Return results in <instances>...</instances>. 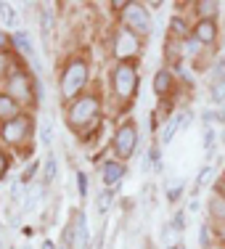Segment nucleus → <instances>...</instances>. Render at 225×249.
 <instances>
[{
  "mask_svg": "<svg viewBox=\"0 0 225 249\" xmlns=\"http://www.w3.org/2000/svg\"><path fill=\"white\" fill-rule=\"evenodd\" d=\"M170 29H173V35H177V37H183V35L188 32L186 24H183V19H173L170 21Z\"/></svg>",
  "mask_w": 225,
  "mask_h": 249,
  "instance_id": "obj_22",
  "label": "nucleus"
},
{
  "mask_svg": "<svg viewBox=\"0 0 225 249\" xmlns=\"http://www.w3.org/2000/svg\"><path fill=\"white\" fill-rule=\"evenodd\" d=\"M125 21L133 27V32H138V35L151 32V16H149V11H146V5H140V3H127L125 5Z\"/></svg>",
  "mask_w": 225,
  "mask_h": 249,
  "instance_id": "obj_4",
  "label": "nucleus"
},
{
  "mask_svg": "<svg viewBox=\"0 0 225 249\" xmlns=\"http://www.w3.org/2000/svg\"><path fill=\"white\" fill-rule=\"evenodd\" d=\"M5 43H8V37H5V35H3V29H0V48H3Z\"/></svg>",
  "mask_w": 225,
  "mask_h": 249,
  "instance_id": "obj_35",
  "label": "nucleus"
},
{
  "mask_svg": "<svg viewBox=\"0 0 225 249\" xmlns=\"http://www.w3.org/2000/svg\"><path fill=\"white\" fill-rule=\"evenodd\" d=\"M212 141H215V133L207 127V130H204V146H212Z\"/></svg>",
  "mask_w": 225,
  "mask_h": 249,
  "instance_id": "obj_31",
  "label": "nucleus"
},
{
  "mask_svg": "<svg viewBox=\"0 0 225 249\" xmlns=\"http://www.w3.org/2000/svg\"><path fill=\"white\" fill-rule=\"evenodd\" d=\"M51 138H53L51 120H43V124H40V143H43V146H51Z\"/></svg>",
  "mask_w": 225,
  "mask_h": 249,
  "instance_id": "obj_17",
  "label": "nucleus"
},
{
  "mask_svg": "<svg viewBox=\"0 0 225 249\" xmlns=\"http://www.w3.org/2000/svg\"><path fill=\"white\" fill-rule=\"evenodd\" d=\"M196 8H199V14L204 16L207 21H212V16L217 14V3H215V0H209V3H199Z\"/></svg>",
  "mask_w": 225,
  "mask_h": 249,
  "instance_id": "obj_16",
  "label": "nucleus"
},
{
  "mask_svg": "<svg viewBox=\"0 0 225 249\" xmlns=\"http://www.w3.org/2000/svg\"><path fill=\"white\" fill-rule=\"evenodd\" d=\"M138 51H140V43H138V37H135V32L133 29H122V32L117 35L114 53L120 58H130V56H135Z\"/></svg>",
  "mask_w": 225,
  "mask_h": 249,
  "instance_id": "obj_6",
  "label": "nucleus"
},
{
  "mask_svg": "<svg viewBox=\"0 0 225 249\" xmlns=\"http://www.w3.org/2000/svg\"><path fill=\"white\" fill-rule=\"evenodd\" d=\"M209 178H212V167H204V170L199 173L196 183H199V186H207V183H209Z\"/></svg>",
  "mask_w": 225,
  "mask_h": 249,
  "instance_id": "obj_26",
  "label": "nucleus"
},
{
  "mask_svg": "<svg viewBox=\"0 0 225 249\" xmlns=\"http://www.w3.org/2000/svg\"><path fill=\"white\" fill-rule=\"evenodd\" d=\"M109 207H111V194L106 191V194H101V196H98V212L104 215V212L109 210Z\"/></svg>",
  "mask_w": 225,
  "mask_h": 249,
  "instance_id": "obj_24",
  "label": "nucleus"
},
{
  "mask_svg": "<svg viewBox=\"0 0 225 249\" xmlns=\"http://www.w3.org/2000/svg\"><path fill=\"white\" fill-rule=\"evenodd\" d=\"M122 175H125V167L117 162H106L104 164V183L106 186H117V183L122 180Z\"/></svg>",
  "mask_w": 225,
  "mask_h": 249,
  "instance_id": "obj_9",
  "label": "nucleus"
},
{
  "mask_svg": "<svg viewBox=\"0 0 225 249\" xmlns=\"http://www.w3.org/2000/svg\"><path fill=\"white\" fill-rule=\"evenodd\" d=\"M135 138H138L135 124L133 122H125L120 130H117V135H114V151H117V157L127 159L130 154H133V149H135Z\"/></svg>",
  "mask_w": 225,
  "mask_h": 249,
  "instance_id": "obj_5",
  "label": "nucleus"
},
{
  "mask_svg": "<svg viewBox=\"0 0 225 249\" xmlns=\"http://www.w3.org/2000/svg\"><path fill=\"white\" fill-rule=\"evenodd\" d=\"M11 90L19 93L21 98H29V88H27V77L24 74H16L14 80H11Z\"/></svg>",
  "mask_w": 225,
  "mask_h": 249,
  "instance_id": "obj_13",
  "label": "nucleus"
},
{
  "mask_svg": "<svg viewBox=\"0 0 225 249\" xmlns=\"http://www.w3.org/2000/svg\"><path fill=\"white\" fill-rule=\"evenodd\" d=\"M209 210H212V215H215V217H225V201L220 196H215L209 201Z\"/></svg>",
  "mask_w": 225,
  "mask_h": 249,
  "instance_id": "obj_19",
  "label": "nucleus"
},
{
  "mask_svg": "<svg viewBox=\"0 0 225 249\" xmlns=\"http://www.w3.org/2000/svg\"><path fill=\"white\" fill-rule=\"evenodd\" d=\"M3 16H5V21H8V24H11V27H14V24H16V14H14V11H11V8H8V5H5V11H3Z\"/></svg>",
  "mask_w": 225,
  "mask_h": 249,
  "instance_id": "obj_29",
  "label": "nucleus"
},
{
  "mask_svg": "<svg viewBox=\"0 0 225 249\" xmlns=\"http://www.w3.org/2000/svg\"><path fill=\"white\" fill-rule=\"evenodd\" d=\"M186 225H188V217H186V212H175V217H173V228L175 231H183V228H186Z\"/></svg>",
  "mask_w": 225,
  "mask_h": 249,
  "instance_id": "obj_21",
  "label": "nucleus"
},
{
  "mask_svg": "<svg viewBox=\"0 0 225 249\" xmlns=\"http://www.w3.org/2000/svg\"><path fill=\"white\" fill-rule=\"evenodd\" d=\"M0 117L3 120H14L16 117V101L11 98V96H0Z\"/></svg>",
  "mask_w": 225,
  "mask_h": 249,
  "instance_id": "obj_12",
  "label": "nucleus"
},
{
  "mask_svg": "<svg viewBox=\"0 0 225 249\" xmlns=\"http://www.w3.org/2000/svg\"><path fill=\"white\" fill-rule=\"evenodd\" d=\"M135 88H138V72H135V64L122 61L120 67L114 69V90H117V96L133 98Z\"/></svg>",
  "mask_w": 225,
  "mask_h": 249,
  "instance_id": "obj_1",
  "label": "nucleus"
},
{
  "mask_svg": "<svg viewBox=\"0 0 225 249\" xmlns=\"http://www.w3.org/2000/svg\"><path fill=\"white\" fill-rule=\"evenodd\" d=\"M35 173H37V162L29 164V167H27V173H24V178H21V183H29V180L35 178Z\"/></svg>",
  "mask_w": 225,
  "mask_h": 249,
  "instance_id": "obj_27",
  "label": "nucleus"
},
{
  "mask_svg": "<svg viewBox=\"0 0 225 249\" xmlns=\"http://www.w3.org/2000/svg\"><path fill=\"white\" fill-rule=\"evenodd\" d=\"M87 80V67L82 61H72L67 67V72H64V80H61V93L64 98H72L80 93V88L85 85Z\"/></svg>",
  "mask_w": 225,
  "mask_h": 249,
  "instance_id": "obj_2",
  "label": "nucleus"
},
{
  "mask_svg": "<svg viewBox=\"0 0 225 249\" xmlns=\"http://www.w3.org/2000/svg\"><path fill=\"white\" fill-rule=\"evenodd\" d=\"M191 122H193V117L186 111V114H183V120H180V127H183V130H186V127H191Z\"/></svg>",
  "mask_w": 225,
  "mask_h": 249,
  "instance_id": "obj_30",
  "label": "nucleus"
},
{
  "mask_svg": "<svg viewBox=\"0 0 225 249\" xmlns=\"http://www.w3.org/2000/svg\"><path fill=\"white\" fill-rule=\"evenodd\" d=\"M212 98H215V101H225V74L215 82V85H212Z\"/></svg>",
  "mask_w": 225,
  "mask_h": 249,
  "instance_id": "obj_18",
  "label": "nucleus"
},
{
  "mask_svg": "<svg viewBox=\"0 0 225 249\" xmlns=\"http://www.w3.org/2000/svg\"><path fill=\"white\" fill-rule=\"evenodd\" d=\"M27 130H29L27 117H14L11 122L3 124V138L8 141V143H16V141H21L27 135Z\"/></svg>",
  "mask_w": 225,
  "mask_h": 249,
  "instance_id": "obj_7",
  "label": "nucleus"
},
{
  "mask_svg": "<svg viewBox=\"0 0 225 249\" xmlns=\"http://www.w3.org/2000/svg\"><path fill=\"white\" fill-rule=\"evenodd\" d=\"M77 191H80V196H85V191H87V178L82 173H77Z\"/></svg>",
  "mask_w": 225,
  "mask_h": 249,
  "instance_id": "obj_25",
  "label": "nucleus"
},
{
  "mask_svg": "<svg viewBox=\"0 0 225 249\" xmlns=\"http://www.w3.org/2000/svg\"><path fill=\"white\" fill-rule=\"evenodd\" d=\"M51 29H53V14L51 11H43V35L45 37L51 35Z\"/></svg>",
  "mask_w": 225,
  "mask_h": 249,
  "instance_id": "obj_23",
  "label": "nucleus"
},
{
  "mask_svg": "<svg viewBox=\"0 0 225 249\" xmlns=\"http://www.w3.org/2000/svg\"><path fill=\"white\" fill-rule=\"evenodd\" d=\"M14 43H16V48H19L21 53H27V56L32 53V43H29V35L27 32H16L14 35Z\"/></svg>",
  "mask_w": 225,
  "mask_h": 249,
  "instance_id": "obj_14",
  "label": "nucleus"
},
{
  "mask_svg": "<svg viewBox=\"0 0 225 249\" xmlns=\"http://www.w3.org/2000/svg\"><path fill=\"white\" fill-rule=\"evenodd\" d=\"M40 249H53V241H45V244L40 247Z\"/></svg>",
  "mask_w": 225,
  "mask_h": 249,
  "instance_id": "obj_37",
  "label": "nucleus"
},
{
  "mask_svg": "<svg viewBox=\"0 0 225 249\" xmlns=\"http://www.w3.org/2000/svg\"><path fill=\"white\" fill-rule=\"evenodd\" d=\"M215 35H217L215 21L201 19L199 24H196V40H199V43H212V40H215Z\"/></svg>",
  "mask_w": 225,
  "mask_h": 249,
  "instance_id": "obj_10",
  "label": "nucleus"
},
{
  "mask_svg": "<svg viewBox=\"0 0 225 249\" xmlns=\"http://www.w3.org/2000/svg\"><path fill=\"white\" fill-rule=\"evenodd\" d=\"M170 85H173V77H170V72H156V77H154V90H156V96H164V93L170 90Z\"/></svg>",
  "mask_w": 225,
  "mask_h": 249,
  "instance_id": "obj_11",
  "label": "nucleus"
},
{
  "mask_svg": "<svg viewBox=\"0 0 225 249\" xmlns=\"http://www.w3.org/2000/svg\"><path fill=\"white\" fill-rule=\"evenodd\" d=\"M5 72H8V58H5L3 53H0V77H3Z\"/></svg>",
  "mask_w": 225,
  "mask_h": 249,
  "instance_id": "obj_32",
  "label": "nucleus"
},
{
  "mask_svg": "<svg viewBox=\"0 0 225 249\" xmlns=\"http://www.w3.org/2000/svg\"><path fill=\"white\" fill-rule=\"evenodd\" d=\"M74 244L80 247V249H87V225H85V212H74Z\"/></svg>",
  "mask_w": 225,
  "mask_h": 249,
  "instance_id": "obj_8",
  "label": "nucleus"
},
{
  "mask_svg": "<svg viewBox=\"0 0 225 249\" xmlns=\"http://www.w3.org/2000/svg\"><path fill=\"white\" fill-rule=\"evenodd\" d=\"M5 173V157H0V175Z\"/></svg>",
  "mask_w": 225,
  "mask_h": 249,
  "instance_id": "obj_36",
  "label": "nucleus"
},
{
  "mask_svg": "<svg viewBox=\"0 0 225 249\" xmlns=\"http://www.w3.org/2000/svg\"><path fill=\"white\" fill-rule=\"evenodd\" d=\"M53 178H56V157H48V162H45V183H53Z\"/></svg>",
  "mask_w": 225,
  "mask_h": 249,
  "instance_id": "obj_20",
  "label": "nucleus"
},
{
  "mask_svg": "<svg viewBox=\"0 0 225 249\" xmlns=\"http://www.w3.org/2000/svg\"><path fill=\"white\" fill-rule=\"evenodd\" d=\"M199 241H201V247L209 244V231H207V225H201V231H199Z\"/></svg>",
  "mask_w": 225,
  "mask_h": 249,
  "instance_id": "obj_28",
  "label": "nucleus"
},
{
  "mask_svg": "<svg viewBox=\"0 0 225 249\" xmlns=\"http://www.w3.org/2000/svg\"><path fill=\"white\" fill-rule=\"evenodd\" d=\"M98 117V101L93 96H82L80 101H74L72 109H69V122L74 127H82V124L93 122Z\"/></svg>",
  "mask_w": 225,
  "mask_h": 249,
  "instance_id": "obj_3",
  "label": "nucleus"
},
{
  "mask_svg": "<svg viewBox=\"0 0 225 249\" xmlns=\"http://www.w3.org/2000/svg\"><path fill=\"white\" fill-rule=\"evenodd\" d=\"M177 194H180V186H173V188H170L167 196H170V199H177Z\"/></svg>",
  "mask_w": 225,
  "mask_h": 249,
  "instance_id": "obj_33",
  "label": "nucleus"
},
{
  "mask_svg": "<svg viewBox=\"0 0 225 249\" xmlns=\"http://www.w3.org/2000/svg\"><path fill=\"white\" fill-rule=\"evenodd\" d=\"M180 127V120L177 117H170V122H167V127H164V133H162V141H164V146L170 143V141L175 138V130Z\"/></svg>",
  "mask_w": 225,
  "mask_h": 249,
  "instance_id": "obj_15",
  "label": "nucleus"
},
{
  "mask_svg": "<svg viewBox=\"0 0 225 249\" xmlns=\"http://www.w3.org/2000/svg\"><path fill=\"white\" fill-rule=\"evenodd\" d=\"M199 210H201V204H199V199H193V201H191V212H199Z\"/></svg>",
  "mask_w": 225,
  "mask_h": 249,
  "instance_id": "obj_34",
  "label": "nucleus"
}]
</instances>
